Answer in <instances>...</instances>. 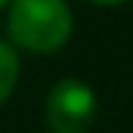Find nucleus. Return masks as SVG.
Listing matches in <instances>:
<instances>
[{"label":"nucleus","mask_w":133,"mask_h":133,"mask_svg":"<svg viewBox=\"0 0 133 133\" xmlns=\"http://www.w3.org/2000/svg\"><path fill=\"white\" fill-rule=\"evenodd\" d=\"M6 32L12 46L52 55L72 35V12L66 0H9Z\"/></svg>","instance_id":"nucleus-1"},{"label":"nucleus","mask_w":133,"mask_h":133,"mask_svg":"<svg viewBox=\"0 0 133 133\" xmlns=\"http://www.w3.org/2000/svg\"><path fill=\"white\" fill-rule=\"evenodd\" d=\"M98 116L96 90L81 78H61L49 87L43 119L49 133H90Z\"/></svg>","instance_id":"nucleus-2"},{"label":"nucleus","mask_w":133,"mask_h":133,"mask_svg":"<svg viewBox=\"0 0 133 133\" xmlns=\"http://www.w3.org/2000/svg\"><path fill=\"white\" fill-rule=\"evenodd\" d=\"M17 75H20V58H17L12 43L0 41V104L15 93Z\"/></svg>","instance_id":"nucleus-3"},{"label":"nucleus","mask_w":133,"mask_h":133,"mask_svg":"<svg viewBox=\"0 0 133 133\" xmlns=\"http://www.w3.org/2000/svg\"><path fill=\"white\" fill-rule=\"evenodd\" d=\"M87 3H96V6H122L127 0H87Z\"/></svg>","instance_id":"nucleus-4"},{"label":"nucleus","mask_w":133,"mask_h":133,"mask_svg":"<svg viewBox=\"0 0 133 133\" xmlns=\"http://www.w3.org/2000/svg\"><path fill=\"white\" fill-rule=\"evenodd\" d=\"M3 6H9V0H0V9H3Z\"/></svg>","instance_id":"nucleus-5"}]
</instances>
